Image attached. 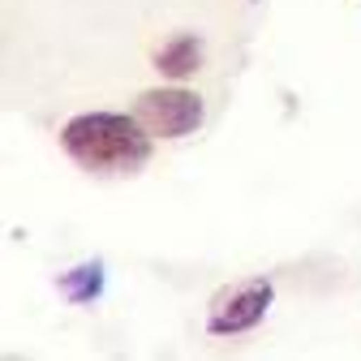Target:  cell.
<instances>
[{
  "mask_svg": "<svg viewBox=\"0 0 361 361\" xmlns=\"http://www.w3.org/2000/svg\"><path fill=\"white\" fill-rule=\"evenodd\" d=\"M151 142V129L133 112H78L61 125L65 155L86 172H138Z\"/></svg>",
  "mask_w": 361,
  "mask_h": 361,
  "instance_id": "6da1fadb",
  "label": "cell"
},
{
  "mask_svg": "<svg viewBox=\"0 0 361 361\" xmlns=\"http://www.w3.org/2000/svg\"><path fill=\"white\" fill-rule=\"evenodd\" d=\"M271 301H276V284H271L267 276H250V280H241L233 288L215 293L211 305H207V336L228 340V336L254 331L267 319Z\"/></svg>",
  "mask_w": 361,
  "mask_h": 361,
  "instance_id": "7a4b0ae2",
  "label": "cell"
},
{
  "mask_svg": "<svg viewBox=\"0 0 361 361\" xmlns=\"http://www.w3.org/2000/svg\"><path fill=\"white\" fill-rule=\"evenodd\" d=\"M133 116L151 129V138L176 142V138H190L202 125V99L185 86H155V90H142L138 95Z\"/></svg>",
  "mask_w": 361,
  "mask_h": 361,
  "instance_id": "3957f363",
  "label": "cell"
},
{
  "mask_svg": "<svg viewBox=\"0 0 361 361\" xmlns=\"http://www.w3.org/2000/svg\"><path fill=\"white\" fill-rule=\"evenodd\" d=\"M198 65H202V39H198V35H172L164 48L155 52V69H159L164 78H172V82L194 78Z\"/></svg>",
  "mask_w": 361,
  "mask_h": 361,
  "instance_id": "277c9868",
  "label": "cell"
},
{
  "mask_svg": "<svg viewBox=\"0 0 361 361\" xmlns=\"http://www.w3.org/2000/svg\"><path fill=\"white\" fill-rule=\"evenodd\" d=\"M56 288H61V297H65L69 305H95V301L104 297V262L90 258V262H82V267H69L65 276L56 280Z\"/></svg>",
  "mask_w": 361,
  "mask_h": 361,
  "instance_id": "5b68a950",
  "label": "cell"
}]
</instances>
